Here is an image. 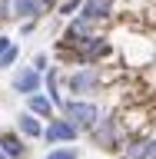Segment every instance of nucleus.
<instances>
[{"label": "nucleus", "instance_id": "4", "mask_svg": "<svg viewBox=\"0 0 156 159\" xmlns=\"http://www.w3.org/2000/svg\"><path fill=\"white\" fill-rule=\"evenodd\" d=\"M93 27H97V20H87L83 13H80V17H73V23H70L67 33H63V47H73V50H77L83 40H90L93 33H97Z\"/></svg>", "mask_w": 156, "mask_h": 159}, {"label": "nucleus", "instance_id": "11", "mask_svg": "<svg viewBox=\"0 0 156 159\" xmlns=\"http://www.w3.org/2000/svg\"><path fill=\"white\" fill-rule=\"evenodd\" d=\"M0 149H3L10 159H23L27 156V146H23V139H20L17 133H3V136H0Z\"/></svg>", "mask_w": 156, "mask_h": 159}, {"label": "nucleus", "instance_id": "3", "mask_svg": "<svg viewBox=\"0 0 156 159\" xmlns=\"http://www.w3.org/2000/svg\"><path fill=\"white\" fill-rule=\"evenodd\" d=\"M100 80H103V76H100V70L93 66V63H83L77 73H70L67 86H70V93H90V89L100 86Z\"/></svg>", "mask_w": 156, "mask_h": 159}, {"label": "nucleus", "instance_id": "1", "mask_svg": "<svg viewBox=\"0 0 156 159\" xmlns=\"http://www.w3.org/2000/svg\"><path fill=\"white\" fill-rule=\"evenodd\" d=\"M63 116L77 129H93L100 123V109L87 99H63Z\"/></svg>", "mask_w": 156, "mask_h": 159}, {"label": "nucleus", "instance_id": "18", "mask_svg": "<svg viewBox=\"0 0 156 159\" xmlns=\"http://www.w3.org/2000/svg\"><path fill=\"white\" fill-rule=\"evenodd\" d=\"M143 159H156V136L146 139V152H143Z\"/></svg>", "mask_w": 156, "mask_h": 159}, {"label": "nucleus", "instance_id": "10", "mask_svg": "<svg viewBox=\"0 0 156 159\" xmlns=\"http://www.w3.org/2000/svg\"><path fill=\"white\" fill-rule=\"evenodd\" d=\"M17 129L23 133V136H30V139H40V136H43V126H40L37 113H30V109L17 116Z\"/></svg>", "mask_w": 156, "mask_h": 159}, {"label": "nucleus", "instance_id": "6", "mask_svg": "<svg viewBox=\"0 0 156 159\" xmlns=\"http://www.w3.org/2000/svg\"><path fill=\"white\" fill-rule=\"evenodd\" d=\"M13 89H17V93H23V96L37 93V89H40V70H33V66L17 70V76H13Z\"/></svg>", "mask_w": 156, "mask_h": 159}, {"label": "nucleus", "instance_id": "21", "mask_svg": "<svg viewBox=\"0 0 156 159\" xmlns=\"http://www.w3.org/2000/svg\"><path fill=\"white\" fill-rule=\"evenodd\" d=\"M0 159H10V156H7V152H3V149H0Z\"/></svg>", "mask_w": 156, "mask_h": 159}, {"label": "nucleus", "instance_id": "15", "mask_svg": "<svg viewBox=\"0 0 156 159\" xmlns=\"http://www.w3.org/2000/svg\"><path fill=\"white\" fill-rule=\"evenodd\" d=\"M13 60H17V47H13V43H10V47H7V50H3V53H0V66L7 70V66H10V63H13Z\"/></svg>", "mask_w": 156, "mask_h": 159}, {"label": "nucleus", "instance_id": "8", "mask_svg": "<svg viewBox=\"0 0 156 159\" xmlns=\"http://www.w3.org/2000/svg\"><path fill=\"white\" fill-rule=\"evenodd\" d=\"M90 133H93V143L97 146H113L116 143V119H100Z\"/></svg>", "mask_w": 156, "mask_h": 159}, {"label": "nucleus", "instance_id": "12", "mask_svg": "<svg viewBox=\"0 0 156 159\" xmlns=\"http://www.w3.org/2000/svg\"><path fill=\"white\" fill-rule=\"evenodd\" d=\"M27 106H30V113L50 119V113H53V99H50V96H40V89H37V93H30V103H27Z\"/></svg>", "mask_w": 156, "mask_h": 159}, {"label": "nucleus", "instance_id": "16", "mask_svg": "<svg viewBox=\"0 0 156 159\" xmlns=\"http://www.w3.org/2000/svg\"><path fill=\"white\" fill-rule=\"evenodd\" d=\"M43 159H77V149H53V152L43 156Z\"/></svg>", "mask_w": 156, "mask_h": 159}, {"label": "nucleus", "instance_id": "5", "mask_svg": "<svg viewBox=\"0 0 156 159\" xmlns=\"http://www.w3.org/2000/svg\"><path fill=\"white\" fill-rule=\"evenodd\" d=\"M77 133H80V129L73 126L67 116H63V119H53V123L43 129V139H47V143H73V139H77Z\"/></svg>", "mask_w": 156, "mask_h": 159}, {"label": "nucleus", "instance_id": "20", "mask_svg": "<svg viewBox=\"0 0 156 159\" xmlns=\"http://www.w3.org/2000/svg\"><path fill=\"white\" fill-rule=\"evenodd\" d=\"M7 47H10V37H0V53H3Z\"/></svg>", "mask_w": 156, "mask_h": 159}, {"label": "nucleus", "instance_id": "13", "mask_svg": "<svg viewBox=\"0 0 156 159\" xmlns=\"http://www.w3.org/2000/svg\"><path fill=\"white\" fill-rule=\"evenodd\" d=\"M47 93L53 99V106H63V93H60V80H57V70L47 66Z\"/></svg>", "mask_w": 156, "mask_h": 159}, {"label": "nucleus", "instance_id": "19", "mask_svg": "<svg viewBox=\"0 0 156 159\" xmlns=\"http://www.w3.org/2000/svg\"><path fill=\"white\" fill-rule=\"evenodd\" d=\"M10 13H13V7H10V0H0V23H3V20L10 17Z\"/></svg>", "mask_w": 156, "mask_h": 159}, {"label": "nucleus", "instance_id": "9", "mask_svg": "<svg viewBox=\"0 0 156 159\" xmlns=\"http://www.w3.org/2000/svg\"><path fill=\"white\" fill-rule=\"evenodd\" d=\"M13 7V17H23V20H37L47 7V0H10Z\"/></svg>", "mask_w": 156, "mask_h": 159}, {"label": "nucleus", "instance_id": "7", "mask_svg": "<svg viewBox=\"0 0 156 159\" xmlns=\"http://www.w3.org/2000/svg\"><path fill=\"white\" fill-rule=\"evenodd\" d=\"M80 13L87 20H106L110 13H113V0H83V7H80Z\"/></svg>", "mask_w": 156, "mask_h": 159}, {"label": "nucleus", "instance_id": "17", "mask_svg": "<svg viewBox=\"0 0 156 159\" xmlns=\"http://www.w3.org/2000/svg\"><path fill=\"white\" fill-rule=\"evenodd\" d=\"M47 66H50L47 53H37V57H33V70H40V73H47Z\"/></svg>", "mask_w": 156, "mask_h": 159}, {"label": "nucleus", "instance_id": "2", "mask_svg": "<svg viewBox=\"0 0 156 159\" xmlns=\"http://www.w3.org/2000/svg\"><path fill=\"white\" fill-rule=\"evenodd\" d=\"M106 53H110V43L100 37V33H93L90 40H83V43L73 50V60H77V63H100Z\"/></svg>", "mask_w": 156, "mask_h": 159}, {"label": "nucleus", "instance_id": "14", "mask_svg": "<svg viewBox=\"0 0 156 159\" xmlns=\"http://www.w3.org/2000/svg\"><path fill=\"white\" fill-rule=\"evenodd\" d=\"M80 7H83V0H63V3H60V13H63V17H73Z\"/></svg>", "mask_w": 156, "mask_h": 159}, {"label": "nucleus", "instance_id": "22", "mask_svg": "<svg viewBox=\"0 0 156 159\" xmlns=\"http://www.w3.org/2000/svg\"><path fill=\"white\" fill-rule=\"evenodd\" d=\"M53 3H57V0H47V7H53Z\"/></svg>", "mask_w": 156, "mask_h": 159}]
</instances>
